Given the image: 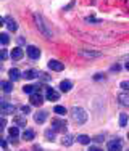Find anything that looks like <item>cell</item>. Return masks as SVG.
Returning a JSON list of instances; mask_svg holds the SVG:
<instances>
[{"label":"cell","instance_id":"obj_18","mask_svg":"<svg viewBox=\"0 0 129 151\" xmlns=\"http://www.w3.org/2000/svg\"><path fill=\"white\" fill-rule=\"evenodd\" d=\"M39 73L37 71H34V69H28V71H24L23 73V77L24 79H34V77H37Z\"/></svg>","mask_w":129,"mask_h":151},{"label":"cell","instance_id":"obj_2","mask_svg":"<svg viewBox=\"0 0 129 151\" xmlns=\"http://www.w3.org/2000/svg\"><path fill=\"white\" fill-rule=\"evenodd\" d=\"M16 108L15 105H12V103L8 101H3V100H0V114H3V116H8V114H15Z\"/></svg>","mask_w":129,"mask_h":151},{"label":"cell","instance_id":"obj_32","mask_svg":"<svg viewBox=\"0 0 129 151\" xmlns=\"http://www.w3.org/2000/svg\"><path fill=\"white\" fill-rule=\"evenodd\" d=\"M0 146H2V148H7V146H8V143H7L5 138H2V137H0Z\"/></svg>","mask_w":129,"mask_h":151},{"label":"cell","instance_id":"obj_14","mask_svg":"<svg viewBox=\"0 0 129 151\" xmlns=\"http://www.w3.org/2000/svg\"><path fill=\"white\" fill-rule=\"evenodd\" d=\"M73 142H74V137L73 135H70V134L63 135V138H62V145L63 146H71V145H73Z\"/></svg>","mask_w":129,"mask_h":151},{"label":"cell","instance_id":"obj_27","mask_svg":"<svg viewBox=\"0 0 129 151\" xmlns=\"http://www.w3.org/2000/svg\"><path fill=\"white\" fill-rule=\"evenodd\" d=\"M34 90H36L34 85H24V87H23V92L24 93H29V95H31V93H34Z\"/></svg>","mask_w":129,"mask_h":151},{"label":"cell","instance_id":"obj_40","mask_svg":"<svg viewBox=\"0 0 129 151\" xmlns=\"http://www.w3.org/2000/svg\"><path fill=\"white\" fill-rule=\"evenodd\" d=\"M128 151H129V150H128Z\"/></svg>","mask_w":129,"mask_h":151},{"label":"cell","instance_id":"obj_35","mask_svg":"<svg viewBox=\"0 0 129 151\" xmlns=\"http://www.w3.org/2000/svg\"><path fill=\"white\" fill-rule=\"evenodd\" d=\"M89 151H102V150L97 148V146H91V148H89Z\"/></svg>","mask_w":129,"mask_h":151},{"label":"cell","instance_id":"obj_10","mask_svg":"<svg viewBox=\"0 0 129 151\" xmlns=\"http://www.w3.org/2000/svg\"><path fill=\"white\" fill-rule=\"evenodd\" d=\"M10 56H12V60L18 61V60H21V58L24 56V50H21L20 47H16V48H13V50H12V53H10Z\"/></svg>","mask_w":129,"mask_h":151},{"label":"cell","instance_id":"obj_25","mask_svg":"<svg viewBox=\"0 0 129 151\" xmlns=\"http://www.w3.org/2000/svg\"><path fill=\"white\" fill-rule=\"evenodd\" d=\"M8 134H10V137H12V138H18V134H20V130H18V127H10Z\"/></svg>","mask_w":129,"mask_h":151},{"label":"cell","instance_id":"obj_36","mask_svg":"<svg viewBox=\"0 0 129 151\" xmlns=\"http://www.w3.org/2000/svg\"><path fill=\"white\" fill-rule=\"evenodd\" d=\"M32 150H34V151H42V148H41V146H37V145H34V148H32Z\"/></svg>","mask_w":129,"mask_h":151},{"label":"cell","instance_id":"obj_9","mask_svg":"<svg viewBox=\"0 0 129 151\" xmlns=\"http://www.w3.org/2000/svg\"><path fill=\"white\" fill-rule=\"evenodd\" d=\"M47 116H49L47 111H37V113L34 114V121L37 122V124H44V122L47 121Z\"/></svg>","mask_w":129,"mask_h":151},{"label":"cell","instance_id":"obj_1","mask_svg":"<svg viewBox=\"0 0 129 151\" xmlns=\"http://www.w3.org/2000/svg\"><path fill=\"white\" fill-rule=\"evenodd\" d=\"M70 113H71V119L79 125L87 121V113H86V109H82V108H79V106H73Z\"/></svg>","mask_w":129,"mask_h":151},{"label":"cell","instance_id":"obj_17","mask_svg":"<svg viewBox=\"0 0 129 151\" xmlns=\"http://www.w3.org/2000/svg\"><path fill=\"white\" fill-rule=\"evenodd\" d=\"M118 101H120L123 106H129V95L128 93H121V95H118Z\"/></svg>","mask_w":129,"mask_h":151},{"label":"cell","instance_id":"obj_8","mask_svg":"<svg viewBox=\"0 0 129 151\" xmlns=\"http://www.w3.org/2000/svg\"><path fill=\"white\" fill-rule=\"evenodd\" d=\"M49 68H50L52 71H57V73H60V71L64 69V64L60 63L58 60H50V61H49Z\"/></svg>","mask_w":129,"mask_h":151},{"label":"cell","instance_id":"obj_39","mask_svg":"<svg viewBox=\"0 0 129 151\" xmlns=\"http://www.w3.org/2000/svg\"><path fill=\"white\" fill-rule=\"evenodd\" d=\"M128 138H129V132H128Z\"/></svg>","mask_w":129,"mask_h":151},{"label":"cell","instance_id":"obj_20","mask_svg":"<svg viewBox=\"0 0 129 151\" xmlns=\"http://www.w3.org/2000/svg\"><path fill=\"white\" fill-rule=\"evenodd\" d=\"M0 44L2 45H8L10 44V35L7 32H0Z\"/></svg>","mask_w":129,"mask_h":151},{"label":"cell","instance_id":"obj_26","mask_svg":"<svg viewBox=\"0 0 129 151\" xmlns=\"http://www.w3.org/2000/svg\"><path fill=\"white\" fill-rule=\"evenodd\" d=\"M128 124V114H121V116H120V125H121V127H124V125H126Z\"/></svg>","mask_w":129,"mask_h":151},{"label":"cell","instance_id":"obj_19","mask_svg":"<svg viewBox=\"0 0 129 151\" xmlns=\"http://www.w3.org/2000/svg\"><path fill=\"white\" fill-rule=\"evenodd\" d=\"M0 88H2L3 92L8 93V92L13 90V84H12V82H0Z\"/></svg>","mask_w":129,"mask_h":151},{"label":"cell","instance_id":"obj_38","mask_svg":"<svg viewBox=\"0 0 129 151\" xmlns=\"http://www.w3.org/2000/svg\"><path fill=\"white\" fill-rule=\"evenodd\" d=\"M126 69L129 71V63H126Z\"/></svg>","mask_w":129,"mask_h":151},{"label":"cell","instance_id":"obj_6","mask_svg":"<svg viewBox=\"0 0 129 151\" xmlns=\"http://www.w3.org/2000/svg\"><path fill=\"white\" fill-rule=\"evenodd\" d=\"M29 101H31V105H34V106H41L42 103H44V96L39 92H34L29 95Z\"/></svg>","mask_w":129,"mask_h":151},{"label":"cell","instance_id":"obj_33","mask_svg":"<svg viewBox=\"0 0 129 151\" xmlns=\"http://www.w3.org/2000/svg\"><path fill=\"white\" fill-rule=\"evenodd\" d=\"M39 77H41V79H42V81H49V79H50V77H49V76H47V74H45V73H41V74H39Z\"/></svg>","mask_w":129,"mask_h":151},{"label":"cell","instance_id":"obj_37","mask_svg":"<svg viewBox=\"0 0 129 151\" xmlns=\"http://www.w3.org/2000/svg\"><path fill=\"white\" fill-rule=\"evenodd\" d=\"M3 23H5V19H3V18H0V26H3Z\"/></svg>","mask_w":129,"mask_h":151},{"label":"cell","instance_id":"obj_29","mask_svg":"<svg viewBox=\"0 0 129 151\" xmlns=\"http://www.w3.org/2000/svg\"><path fill=\"white\" fill-rule=\"evenodd\" d=\"M20 109L23 111L24 114H29V113H31V106H28V105H23V106H20Z\"/></svg>","mask_w":129,"mask_h":151},{"label":"cell","instance_id":"obj_23","mask_svg":"<svg viewBox=\"0 0 129 151\" xmlns=\"http://www.w3.org/2000/svg\"><path fill=\"white\" fill-rule=\"evenodd\" d=\"M53 111H55L57 114H60V116L66 114V108H64V106H60V105H57L55 108H53Z\"/></svg>","mask_w":129,"mask_h":151},{"label":"cell","instance_id":"obj_3","mask_svg":"<svg viewBox=\"0 0 129 151\" xmlns=\"http://www.w3.org/2000/svg\"><path fill=\"white\" fill-rule=\"evenodd\" d=\"M52 129L55 132H66V121L60 119V117L52 119Z\"/></svg>","mask_w":129,"mask_h":151},{"label":"cell","instance_id":"obj_11","mask_svg":"<svg viewBox=\"0 0 129 151\" xmlns=\"http://www.w3.org/2000/svg\"><path fill=\"white\" fill-rule=\"evenodd\" d=\"M5 24H7V27H8V31H12V32H15V31L18 29L16 21L13 19L12 16H7V18H5Z\"/></svg>","mask_w":129,"mask_h":151},{"label":"cell","instance_id":"obj_22","mask_svg":"<svg viewBox=\"0 0 129 151\" xmlns=\"http://www.w3.org/2000/svg\"><path fill=\"white\" fill-rule=\"evenodd\" d=\"M78 142H79L81 145H89V143H91V137H87V135H78Z\"/></svg>","mask_w":129,"mask_h":151},{"label":"cell","instance_id":"obj_21","mask_svg":"<svg viewBox=\"0 0 129 151\" xmlns=\"http://www.w3.org/2000/svg\"><path fill=\"white\" fill-rule=\"evenodd\" d=\"M36 134L32 130H24L23 132V140H26V142H29V140H34Z\"/></svg>","mask_w":129,"mask_h":151},{"label":"cell","instance_id":"obj_12","mask_svg":"<svg viewBox=\"0 0 129 151\" xmlns=\"http://www.w3.org/2000/svg\"><path fill=\"white\" fill-rule=\"evenodd\" d=\"M8 76H10V81H13V82H16V81L21 79V73L16 69V68H12V69L8 71Z\"/></svg>","mask_w":129,"mask_h":151},{"label":"cell","instance_id":"obj_13","mask_svg":"<svg viewBox=\"0 0 129 151\" xmlns=\"http://www.w3.org/2000/svg\"><path fill=\"white\" fill-rule=\"evenodd\" d=\"M58 98H60L58 92L53 90V88H47V100H50V101H57Z\"/></svg>","mask_w":129,"mask_h":151},{"label":"cell","instance_id":"obj_28","mask_svg":"<svg viewBox=\"0 0 129 151\" xmlns=\"http://www.w3.org/2000/svg\"><path fill=\"white\" fill-rule=\"evenodd\" d=\"M120 87L123 88V90H126V92H129V81H123L120 84Z\"/></svg>","mask_w":129,"mask_h":151},{"label":"cell","instance_id":"obj_5","mask_svg":"<svg viewBox=\"0 0 129 151\" xmlns=\"http://www.w3.org/2000/svg\"><path fill=\"white\" fill-rule=\"evenodd\" d=\"M107 148H108V151H121L123 150V143H121L120 138H115L107 143Z\"/></svg>","mask_w":129,"mask_h":151},{"label":"cell","instance_id":"obj_4","mask_svg":"<svg viewBox=\"0 0 129 151\" xmlns=\"http://www.w3.org/2000/svg\"><path fill=\"white\" fill-rule=\"evenodd\" d=\"M34 19H36V24H37L39 31H41L42 34L45 35V37H52V35H50V32H49V29L45 27V24H44V21H42V18L39 16V15H34Z\"/></svg>","mask_w":129,"mask_h":151},{"label":"cell","instance_id":"obj_15","mask_svg":"<svg viewBox=\"0 0 129 151\" xmlns=\"http://www.w3.org/2000/svg\"><path fill=\"white\" fill-rule=\"evenodd\" d=\"M13 122H15L18 127H26V124H28L26 117H23V116H15L13 117Z\"/></svg>","mask_w":129,"mask_h":151},{"label":"cell","instance_id":"obj_16","mask_svg":"<svg viewBox=\"0 0 129 151\" xmlns=\"http://www.w3.org/2000/svg\"><path fill=\"white\" fill-rule=\"evenodd\" d=\"M71 87H73V82L71 81H62V84H60V90L62 92H70Z\"/></svg>","mask_w":129,"mask_h":151},{"label":"cell","instance_id":"obj_24","mask_svg":"<svg viewBox=\"0 0 129 151\" xmlns=\"http://www.w3.org/2000/svg\"><path fill=\"white\" fill-rule=\"evenodd\" d=\"M45 138L49 140V142H52V140H55V130H45Z\"/></svg>","mask_w":129,"mask_h":151},{"label":"cell","instance_id":"obj_34","mask_svg":"<svg viewBox=\"0 0 129 151\" xmlns=\"http://www.w3.org/2000/svg\"><path fill=\"white\" fill-rule=\"evenodd\" d=\"M94 140H95V142H103V137H102V135H99V137H95Z\"/></svg>","mask_w":129,"mask_h":151},{"label":"cell","instance_id":"obj_31","mask_svg":"<svg viewBox=\"0 0 129 151\" xmlns=\"http://www.w3.org/2000/svg\"><path fill=\"white\" fill-rule=\"evenodd\" d=\"M8 58V53H7V50H0V61L7 60Z\"/></svg>","mask_w":129,"mask_h":151},{"label":"cell","instance_id":"obj_30","mask_svg":"<svg viewBox=\"0 0 129 151\" xmlns=\"http://www.w3.org/2000/svg\"><path fill=\"white\" fill-rule=\"evenodd\" d=\"M5 125H7V119H5V117H0V134L3 132V129H5Z\"/></svg>","mask_w":129,"mask_h":151},{"label":"cell","instance_id":"obj_7","mask_svg":"<svg viewBox=\"0 0 129 151\" xmlns=\"http://www.w3.org/2000/svg\"><path fill=\"white\" fill-rule=\"evenodd\" d=\"M26 53H28V56H29L31 60H37L39 56H41V50L37 48V47H34V45H29L26 48Z\"/></svg>","mask_w":129,"mask_h":151}]
</instances>
